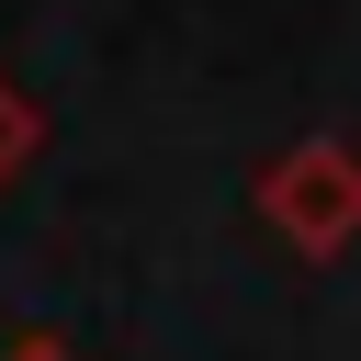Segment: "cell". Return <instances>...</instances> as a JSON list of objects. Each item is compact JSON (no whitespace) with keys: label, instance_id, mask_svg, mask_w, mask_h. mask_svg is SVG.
<instances>
[{"label":"cell","instance_id":"2","mask_svg":"<svg viewBox=\"0 0 361 361\" xmlns=\"http://www.w3.org/2000/svg\"><path fill=\"white\" fill-rule=\"evenodd\" d=\"M34 158H45V102H34V90H23L11 68H0V192H11V180L34 169Z\"/></svg>","mask_w":361,"mask_h":361},{"label":"cell","instance_id":"3","mask_svg":"<svg viewBox=\"0 0 361 361\" xmlns=\"http://www.w3.org/2000/svg\"><path fill=\"white\" fill-rule=\"evenodd\" d=\"M0 361H68V350H56V338H23V350H0Z\"/></svg>","mask_w":361,"mask_h":361},{"label":"cell","instance_id":"1","mask_svg":"<svg viewBox=\"0 0 361 361\" xmlns=\"http://www.w3.org/2000/svg\"><path fill=\"white\" fill-rule=\"evenodd\" d=\"M259 226L293 248V259H338L361 237V147L338 135H305L259 169Z\"/></svg>","mask_w":361,"mask_h":361}]
</instances>
